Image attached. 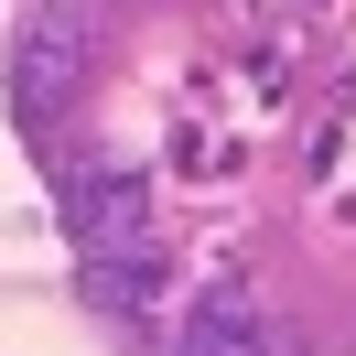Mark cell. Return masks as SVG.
I'll return each mask as SVG.
<instances>
[{"label":"cell","instance_id":"cell-1","mask_svg":"<svg viewBox=\"0 0 356 356\" xmlns=\"http://www.w3.org/2000/svg\"><path fill=\"white\" fill-rule=\"evenodd\" d=\"M76 87H87V22H76V11H33L22 44H11V119L44 130Z\"/></svg>","mask_w":356,"mask_h":356},{"label":"cell","instance_id":"cell-3","mask_svg":"<svg viewBox=\"0 0 356 356\" xmlns=\"http://www.w3.org/2000/svg\"><path fill=\"white\" fill-rule=\"evenodd\" d=\"M281 334H270V313H259V291L238 281V270H216V281L195 291V313H184V334H173V356H270Z\"/></svg>","mask_w":356,"mask_h":356},{"label":"cell","instance_id":"cell-4","mask_svg":"<svg viewBox=\"0 0 356 356\" xmlns=\"http://www.w3.org/2000/svg\"><path fill=\"white\" fill-rule=\"evenodd\" d=\"M87 302L152 313V302H162V259H152V248H97V259H87Z\"/></svg>","mask_w":356,"mask_h":356},{"label":"cell","instance_id":"cell-2","mask_svg":"<svg viewBox=\"0 0 356 356\" xmlns=\"http://www.w3.org/2000/svg\"><path fill=\"white\" fill-rule=\"evenodd\" d=\"M65 227L76 248H152V184L130 173V162H97V173H65Z\"/></svg>","mask_w":356,"mask_h":356}]
</instances>
